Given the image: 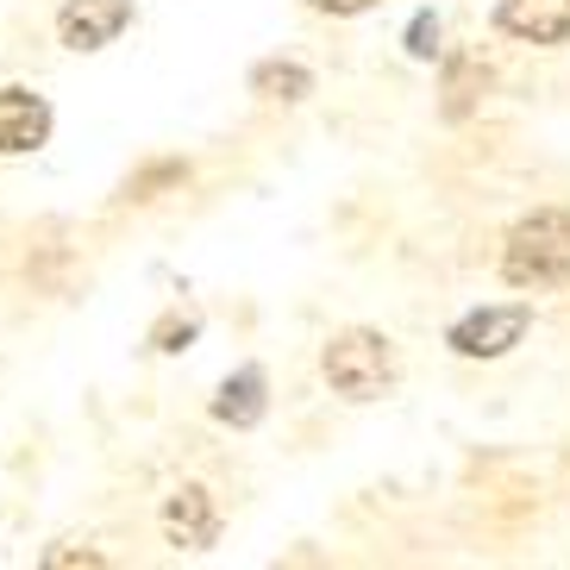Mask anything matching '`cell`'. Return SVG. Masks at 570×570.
Returning a JSON list of instances; mask_svg holds the SVG:
<instances>
[{
  "instance_id": "obj_1",
  "label": "cell",
  "mask_w": 570,
  "mask_h": 570,
  "mask_svg": "<svg viewBox=\"0 0 570 570\" xmlns=\"http://www.w3.org/2000/svg\"><path fill=\"white\" fill-rule=\"evenodd\" d=\"M502 276L514 288H558V283H570V214L546 207V214L520 219L514 233H508Z\"/></svg>"
},
{
  "instance_id": "obj_6",
  "label": "cell",
  "mask_w": 570,
  "mask_h": 570,
  "mask_svg": "<svg viewBox=\"0 0 570 570\" xmlns=\"http://www.w3.org/2000/svg\"><path fill=\"white\" fill-rule=\"evenodd\" d=\"M51 138V107L32 88H0V157H26Z\"/></svg>"
},
{
  "instance_id": "obj_11",
  "label": "cell",
  "mask_w": 570,
  "mask_h": 570,
  "mask_svg": "<svg viewBox=\"0 0 570 570\" xmlns=\"http://www.w3.org/2000/svg\"><path fill=\"white\" fill-rule=\"evenodd\" d=\"M307 7H320V13H338V19H352V13H364V7H376V0H307Z\"/></svg>"
},
{
  "instance_id": "obj_2",
  "label": "cell",
  "mask_w": 570,
  "mask_h": 570,
  "mask_svg": "<svg viewBox=\"0 0 570 570\" xmlns=\"http://www.w3.org/2000/svg\"><path fill=\"white\" fill-rule=\"evenodd\" d=\"M326 383L338 395H352V402H370V395H383L395 383V352H389L383 333H370V326H352V333H338L326 345Z\"/></svg>"
},
{
  "instance_id": "obj_12",
  "label": "cell",
  "mask_w": 570,
  "mask_h": 570,
  "mask_svg": "<svg viewBox=\"0 0 570 570\" xmlns=\"http://www.w3.org/2000/svg\"><path fill=\"white\" fill-rule=\"evenodd\" d=\"M45 564H107V558L101 552H51Z\"/></svg>"
},
{
  "instance_id": "obj_5",
  "label": "cell",
  "mask_w": 570,
  "mask_h": 570,
  "mask_svg": "<svg viewBox=\"0 0 570 570\" xmlns=\"http://www.w3.org/2000/svg\"><path fill=\"white\" fill-rule=\"evenodd\" d=\"M164 533H169V546H183V552H207V546L219 539L214 495H207L202 483H183L176 495H169V508H164Z\"/></svg>"
},
{
  "instance_id": "obj_8",
  "label": "cell",
  "mask_w": 570,
  "mask_h": 570,
  "mask_svg": "<svg viewBox=\"0 0 570 570\" xmlns=\"http://www.w3.org/2000/svg\"><path fill=\"white\" fill-rule=\"evenodd\" d=\"M214 420H226V426H257L264 420V370H238L233 383L219 389Z\"/></svg>"
},
{
  "instance_id": "obj_3",
  "label": "cell",
  "mask_w": 570,
  "mask_h": 570,
  "mask_svg": "<svg viewBox=\"0 0 570 570\" xmlns=\"http://www.w3.org/2000/svg\"><path fill=\"white\" fill-rule=\"evenodd\" d=\"M132 26V0H69L57 13V38L69 51H101Z\"/></svg>"
},
{
  "instance_id": "obj_4",
  "label": "cell",
  "mask_w": 570,
  "mask_h": 570,
  "mask_svg": "<svg viewBox=\"0 0 570 570\" xmlns=\"http://www.w3.org/2000/svg\"><path fill=\"white\" fill-rule=\"evenodd\" d=\"M527 320H533L527 307H483V314H470L452 326V352L458 357H502L527 338Z\"/></svg>"
},
{
  "instance_id": "obj_7",
  "label": "cell",
  "mask_w": 570,
  "mask_h": 570,
  "mask_svg": "<svg viewBox=\"0 0 570 570\" xmlns=\"http://www.w3.org/2000/svg\"><path fill=\"white\" fill-rule=\"evenodd\" d=\"M502 32L527 38V45H564L570 0H502Z\"/></svg>"
},
{
  "instance_id": "obj_9",
  "label": "cell",
  "mask_w": 570,
  "mask_h": 570,
  "mask_svg": "<svg viewBox=\"0 0 570 570\" xmlns=\"http://www.w3.org/2000/svg\"><path fill=\"white\" fill-rule=\"evenodd\" d=\"M252 88L257 95H276V101H302L307 88H314V76H307L302 63H257Z\"/></svg>"
},
{
  "instance_id": "obj_10",
  "label": "cell",
  "mask_w": 570,
  "mask_h": 570,
  "mask_svg": "<svg viewBox=\"0 0 570 570\" xmlns=\"http://www.w3.org/2000/svg\"><path fill=\"white\" fill-rule=\"evenodd\" d=\"M407 51H414V57H433L439 51V19L433 13H414V26H407Z\"/></svg>"
}]
</instances>
